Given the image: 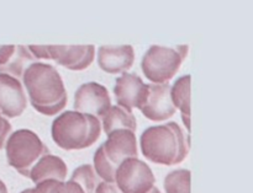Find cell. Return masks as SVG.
Masks as SVG:
<instances>
[{"label": "cell", "instance_id": "9", "mask_svg": "<svg viewBox=\"0 0 253 193\" xmlns=\"http://www.w3.org/2000/svg\"><path fill=\"white\" fill-rule=\"evenodd\" d=\"M114 94L116 96L118 106L130 112L135 107L140 110L147 98L148 84L143 83L137 74L124 71L116 78Z\"/></svg>", "mask_w": 253, "mask_h": 193}, {"label": "cell", "instance_id": "18", "mask_svg": "<svg viewBox=\"0 0 253 193\" xmlns=\"http://www.w3.org/2000/svg\"><path fill=\"white\" fill-rule=\"evenodd\" d=\"M71 181L77 182L83 189L84 193H95L96 186L101 182L91 165H82L77 167L72 174Z\"/></svg>", "mask_w": 253, "mask_h": 193}, {"label": "cell", "instance_id": "10", "mask_svg": "<svg viewBox=\"0 0 253 193\" xmlns=\"http://www.w3.org/2000/svg\"><path fill=\"white\" fill-rule=\"evenodd\" d=\"M47 57L53 59L56 63L71 69V70H83L94 61L95 48L93 44H79V46H46Z\"/></svg>", "mask_w": 253, "mask_h": 193}, {"label": "cell", "instance_id": "22", "mask_svg": "<svg viewBox=\"0 0 253 193\" xmlns=\"http://www.w3.org/2000/svg\"><path fill=\"white\" fill-rule=\"evenodd\" d=\"M54 182H56L54 180H46V181L36 184V186L32 187V189H26L20 193H48L49 190L54 185Z\"/></svg>", "mask_w": 253, "mask_h": 193}, {"label": "cell", "instance_id": "25", "mask_svg": "<svg viewBox=\"0 0 253 193\" xmlns=\"http://www.w3.org/2000/svg\"><path fill=\"white\" fill-rule=\"evenodd\" d=\"M0 193H7V189H6V185L0 180Z\"/></svg>", "mask_w": 253, "mask_h": 193}, {"label": "cell", "instance_id": "21", "mask_svg": "<svg viewBox=\"0 0 253 193\" xmlns=\"http://www.w3.org/2000/svg\"><path fill=\"white\" fill-rule=\"evenodd\" d=\"M11 132V125L9 121L0 113V149H2L6 142V137Z\"/></svg>", "mask_w": 253, "mask_h": 193}, {"label": "cell", "instance_id": "6", "mask_svg": "<svg viewBox=\"0 0 253 193\" xmlns=\"http://www.w3.org/2000/svg\"><path fill=\"white\" fill-rule=\"evenodd\" d=\"M188 51L189 47L187 44H178L175 47L153 44L141 61L143 74L156 84L168 83L178 71Z\"/></svg>", "mask_w": 253, "mask_h": 193}, {"label": "cell", "instance_id": "1", "mask_svg": "<svg viewBox=\"0 0 253 193\" xmlns=\"http://www.w3.org/2000/svg\"><path fill=\"white\" fill-rule=\"evenodd\" d=\"M22 81L32 107L40 113L53 116L63 110L68 96L63 80L53 65L41 62L30 64L22 74Z\"/></svg>", "mask_w": 253, "mask_h": 193}, {"label": "cell", "instance_id": "14", "mask_svg": "<svg viewBox=\"0 0 253 193\" xmlns=\"http://www.w3.org/2000/svg\"><path fill=\"white\" fill-rule=\"evenodd\" d=\"M67 165L63 160L56 155L46 154L40 158L30 170L29 177L34 184H40L46 180L64 181L67 176Z\"/></svg>", "mask_w": 253, "mask_h": 193}, {"label": "cell", "instance_id": "16", "mask_svg": "<svg viewBox=\"0 0 253 193\" xmlns=\"http://www.w3.org/2000/svg\"><path fill=\"white\" fill-rule=\"evenodd\" d=\"M103 128L106 134L118 129H128L135 133L137 125L132 112L115 105L110 106L103 116Z\"/></svg>", "mask_w": 253, "mask_h": 193}, {"label": "cell", "instance_id": "19", "mask_svg": "<svg viewBox=\"0 0 253 193\" xmlns=\"http://www.w3.org/2000/svg\"><path fill=\"white\" fill-rule=\"evenodd\" d=\"M166 193H190V171L178 169L169 172L165 179Z\"/></svg>", "mask_w": 253, "mask_h": 193}, {"label": "cell", "instance_id": "12", "mask_svg": "<svg viewBox=\"0 0 253 193\" xmlns=\"http://www.w3.org/2000/svg\"><path fill=\"white\" fill-rule=\"evenodd\" d=\"M27 105L24 86L19 79L0 73V113L7 118L21 115Z\"/></svg>", "mask_w": 253, "mask_h": 193}, {"label": "cell", "instance_id": "17", "mask_svg": "<svg viewBox=\"0 0 253 193\" xmlns=\"http://www.w3.org/2000/svg\"><path fill=\"white\" fill-rule=\"evenodd\" d=\"M35 62H36V58L30 52L29 47L21 46V44L15 46V51L9 61L4 65H0V73L9 74L14 78L19 79L22 76L25 69Z\"/></svg>", "mask_w": 253, "mask_h": 193}, {"label": "cell", "instance_id": "2", "mask_svg": "<svg viewBox=\"0 0 253 193\" xmlns=\"http://www.w3.org/2000/svg\"><path fill=\"white\" fill-rule=\"evenodd\" d=\"M140 144L146 159L170 166L180 164L187 158L190 140L178 123L168 122L143 130Z\"/></svg>", "mask_w": 253, "mask_h": 193}, {"label": "cell", "instance_id": "13", "mask_svg": "<svg viewBox=\"0 0 253 193\" xmlns=\"http://www.w3.org/2000/svg\"><path fill=\"white\" fill-rule=\"evenodd\" d=\"M135 51L130 44L99 47L98 63L99 66L106 73L118 74L126 71L132 66Z\"/></svg>", "mask_w": 253, "mask_h": 193}, {"label": "cell", "instance_id": "20", "mask_svg": "<svg viewBox=\"0 0 253 193\" xmlns=\"http://www.w3.org/2000/svg\"><path fill=\"white\" fill-rule=\"evenodd\" d=\"M48 193H84L83 189L77 182L71 181H56Z\"/></svg>", "mask_w": 253, "mask_h": 193}, {"label": "cell", "instance_id": "8", "mask_svg": "<svg viewBox=\"0 0 253 193\" xmlns=\"http://www.w3.org/2000/svg\"><path fill=\"white\" fill-rule=\"evenodd\" d=\"M111 106L108 89L95 81L84 83L77 89L74 95V108L77 112L86 113L99 118L105 115Z\"/></svg>", "mask_w": 253, "mask_h": 193}, {"label": "cell", "instance_id": "26", "mask_svg": "<svg viewBox=\"0 0 253 193\" xmlns=\"http://www.w3.org/2000/svg\"><path fill=\"white\" fill-rule=\"evenodd\" d=\"M146 193H161V192H160V190L157 189V187H155V186H153L152 189L150 190V191H148V192H146Z\"/></svg>", "mask_w": 253, "mask_h": 193}, {"label": "cell", "instance_id": "23", "mask_svg": "<svg viewBox=\"0 0 253 193\" xmlns=\"http://www.w3.org/2000/svg\"><path fill=\"white\" fill-rule=\"evenodd\" d=\"M95 193H121V191L118 189L115 182L103 181L96 186Z\"/></svg>", "mask_w": 253, "mask_h": 193}, {"label": "cell", "instance_id": "4", "mask_svg": "<svg viewBox=\"0 0 253 193\" xmlns=\"http://www.w3.org/2000/svg\"><path fill=\"white\" fill-rule=\"evenodd\" d=\"M127 158H137L135 133L128 129L114 130L94 154V170L105 182H115L116 169Z\"/></svg>", "mask_w": 253, "mask_h": 193}, {"label": "cell", "instance_id": "7", "mask_svg": "<svg viewBox=\"0 0 253 193\" xmlns=\"http://www.w3.org/2000/svg\"><path fill=\"white\" fill-rule=\"evenodd\" d=\"M155 182L151 167L137 158H127L116 169L115 184L121 193H146Z\"/></svg>", "mask_w": 253, "mask_h": 193}, {"label": "cell", "instance_id": "3", "mask_svg": "<svg viewBox=\"0 0 253 193\" xmlns=\"http://www.w3.org/2000/svg\"><path fill=\"white\" fill-rule=\"evenodd\" d=\"M99 118L77 111H66L52 122V139L64 150L89 148L100 137Z\"/></svg>", "mask_w": 253, "mask_h": 193}, {"label": "cell", "instance_id": "24", "mask_svg": "<svg viewBox=\"0 0 253 193\" xmlns=\"http://www.w3.org/2000/svg\"><path fill=\"white\" fill-rule=\"evenodd\" d=\"M15 51L14 44H7V46H0V65H4L10 57L12 56Z\"/></svg>", "mask_w": 253, "mask_h": 193}, {"label": "cell", "instance_id": "15", "mask_svg": "<svg viewBox=\"0 0 253 193\" xmlns=\"http://www.w3.org/2000/svg\"><path fill=\"white\" fill-rule=\"evenodd\" d=\"M170 98L175 108H179L185 128L190 132V75H183L170 86Z\"/></svg>", "mask_w": 253, "mask_h": 193}, {"label": "cell", "instance_id": "11", "mask_svg": "<svg viewBox=\"0 0 253 193\" xmlns=\"http://www.w3.org/2000/svg\"><path fill=\"white\" fill-rule=\"evenodd\" d=\"M140 111L145 117L156 122L172 117L177 108L174 107L170 98L169 84H148L147 98Z\"/></svg>", "mask_w": 253, "mask_h": 193}, {"label": "cell", "instance_id": "5", "mask_svg": "<svg viewBox=\"0 0 253 193\" xmlns=\"http://www.w3.org/2000/svg\"><path fill=\"white\" fill-rule=\"evenodd\" d=\"M4 147L10 166L26 177H29L35 162L43 155L49 154L48 148L30 129L15 130L9 135Z\"/></svg>", "mask_w": 253, "mask_h": 193}]
</instances>
